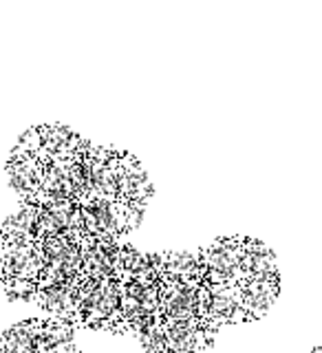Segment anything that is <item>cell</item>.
Here are the masks:
<instances>
[{
    "mask_svg": "<svg viewBox=\"0 0 322 353\" xmlns=\"http://www.w3.org/2000/svg\"><path fill=\"white\" fill-rule=\"evenodd\" d=\"M77 327L124 334V327H121V294L117 281H93L82 276Z\"/></svg>",
    "mask_w": 322,
    "mask_h": 353,
    "instance_id": "obj_1",
    "label": "cell"
},
{
    "mask_svg": "<svg viewBox=\"0 0 322 353\" xmlns=\"http://www.w3.org/2000/svg\"><path fill=\"white\" fill-rule=\"evenodd\" d=\"M77 205L82 210L84 234L95 241L121 243L132 230L128 203H121L117 199H86Z\"/></svg>",
    "mask_w": 322,
    "mask_h": 353,
    "instance_id": "obj_2",
    "label": "cell"
},
{
    "mask_svg": "<svg viewBox=\"0 0 322 353\" xmlns=\"http://www.w3.org/2000/svg\"><path fill=\"white\" fill-rule=\"evenodd\" d=\"M201 314H203V281L161 276L159 279V318L201 320Z\"/></svg>",
    "mask_w": 322,
    "mask_h": 353,
    "instance_id": "obj_3",
    "label": "cell"
},
{
    "mask_svg": "<svg viewBox=\"0 0 322 353\" xmlns=\"http://www.w3.org/2000/svg\"><path fill=\"white\" fill-rule=\"evenodd\" d=\"M121 294V327L137 334L159 320V283L143 285L135 281H117Z\"/></svg>",
    "mask_w": 322,
    "mask_h": 353,
    "instance_id": "obj_4",
    "label": "cell"
},
{
    "mask_svg": "<svg viewBox=\"0 0 322 353\" xmlns=\"http://www.w3.org/2000/svg\"><path fill=\"white\" fill-rule=\"evenodd\" d=\"M119 154L121 150H115L110 146H97V143L91 141V146L84 154L86 188L82 201H86V199H117Z\"/></svg>",
    "mask_w": 322,
    "mask_h": 353,
    "instance_id": "obj_5",
    "label": "cell"
},
{
    "mask_svg": "<svg viewBox=\"0 0 322 353\" xmlns=\"http://www.w3.org/2000/svg\"><path fill=\"white\" fill-rule=\"evenodd\" d=\"M241 239L243 236H225L199 250L203 261V283L241 285Z\"/></svg>",
    "mask_w": 322,
    "mask_h": 353,
    "instance_id": "obj_6",
    "label": "cell"
},
{
    "mask_svg": "<svg viewBox=\"0 0 322 353\" xmlns=\"http://www.w3.org/2000/svg\"><path fill=\"white\" fill-rule=\"evenodd\" d=\"M203 325L210 331L221 327L248 323L241 309V285H210L203 283Z\"/></svg>",
    "mask_w": 322,
    "mask_h": 353,
    "instance_id": "obj_7",
    "label": "cell"
},
{
    "mask_svg": "<svg viewBox=\"0 0 322 353\" xmlns=\"http://www.w3.org/2000/svg\"><path fill=\"white\" fill-rule=\"evenodd\" d=\"M163 353H208L214 345V331L201 320H165L159 318Z\"/></svg>",
    "mask_w": 322,
    "mask_h": 353,
    "instance_id": "obj_8",
    "label": "cell"
},
{
    "mask_svg": "<svg viewBox=\"0 0 322 353\" xmlns=\"http://www.w3.org/2000/svg\"><path fill=\"white\" fill-rule=\"evenodd\" d=\"M152 196V181L135 154H119L117 163V201L121 203H141L146 205Z\"/></svg>",
    "mask_w": 322,
    "mask_h": 353,
    "instance_id": "obj_9",
    "label": "cell"
},
{
    "mask_svg": "<svg viewBox=\"0 0 322 353\" xmlns=\"http://www.w3.org/2000/svg\"><path fill=\"white\" fill-rule=\"evenodd\" d=\"M44 312H49L55 320H64L77 327V314H80V281L77 283H60V285H38L36 298H33Z\"/></svg>",
    "mask_w": 322,
    "mask_h": 353,
    "instance_id": "obj_10",
    "label": "cell"
},
{
    "mask_svg": "<svg viewBox=\"0 0 322 353\" xmlns=\"http://www.w3.org/2000/svg\"><path fill=\"white\" fill-rule=\"evenodd\" d=\"M121 243H108V241H95L91 236H82L80 241L82 276L93 281H117V250Z\"/></svg>",
    "mask_w": 322,
    "mask_h": 353,
    "instance_id": "obj_11",
    "label": "cell"
},
{
    "mask_svg": "<svg viewBox=\"0 0 322 353\" xmlns=\"http://www.w3.org/2000/svg\"><path fill=\"white\" fill-rule=\"evenodd\" d=\"M7 176H9L11 188H14L18 196L22 199V203H33L40 190V181H42V161L36 154L14 148L7 161Z\"/></svg>",
    "mask_w": 322,
    "mask_h": 353,
    "instance_id": "obj_12",
    "label": "cell"
},
{
    "mask_svg": "<svg viewBox=\"0 0 322 353\" xmlns=\"http://www.w3.org/2000/svg\"><path fill=\"white\" fill-rule=\"evenodd\" d=\"M241 272H243V281L276 279V276H279V265H276V256L272 248H268L259 239L243 236L241 239Z\"/></svg>",
    "mask_w": 322,
    "mask_h": 353,
    "instance_id": "obj_13",
    "label": "cell"
},
{
    "mask_svg": "<svg viewBox=\"0 0 322 353\" xmlns=\"http://www.w3.org/2000/svg\"><path fill=\"white\" fill-rule=\"evenodd\" d=\"M281 276L276 279H252L241 283V309L245 314L248 323L256 320L270 312V307L279 298Z\"/></svg>",
    "mask_w": 322,
    "mask_h": 353,
    "instance_id": "obj_14",
    "label": "cell"
},
{
    "mask_svg": "<svg viewBox=\"0 0 322 353\" xmlns=\"http://www.w3.org/2000/svg\"><path fill=\"white\" fill-rule=\"evenodd\" d=\"M36 353H80L75 327L55 318H40L36 331Z\"/></svg>",
    "mask_w": 322,
    "mask_h": 353,
    "instance_id": "obj_15",
    "label": "cell"
},
{
    "mask_svg": "<svg viewBox=\"0 0 322 353\" xmlns=\"http://www.w3.org/2000/svg\"><path fill=\"white\" fill-rule=\"evenodd\" d=\"M40 132L42 152L51 157H80L91 146V141L62 124H44L40 126Z\"/></svg>",
    "mask_w": 322,
    "mask_h": 353,
    "instance_id": "obj_16",
    "label": "cell"
},
{
    "mask_svg": "<svg viewBox=\"0 0 322 353\" xmlns=\"http://www.w3.org/2000/svg\"><path fill=\"white\" fill-rule=\"evenodd\" d=\"M159 279L172 276V279H199L203 281V261L199 252H159L150 254Z\"/></svg>",
    "mask_w": 322,
    "mask_h": 353,
    "instance_id": "obj_17",
    "label": "cell"
},
{
    "mask_svg": "<svg viewBox=\"0 0 322 353\" xmlns=\"http://www.w3.org/2000/svg\"><path fill=\"white\" fill-rule=\"evenodd\" d=\"M117 281H135L143 285L159 283V274L154 270L150 254L121 243L117 250Z\"/></svg>",
    "mask_w": 322,
    "mask_h": 353,
    "instance_id": "obj_18",
    "label": "cell"
},
{
    "mask_svg": "<svg viewBox=\"0 0 322 353\" xmlns=\"http://www.w3.org/2000/svg\"><path fill=\"white\" fill-rule=\"evenodd\" d=\"M38 320H22L0 334V353H36Z\"/></svg>",
    "mask_w": 322,
    "mask_h": 353,
    "instance_id": "obj_19",
    "label": "cell"
},
{
    "mask_svg": "<svg viewBox=\"0 0 322 353\" xmlns=\"http://www.w3.org/2000/svg\"><path fill=\"white\" fill-rule=\"evenodd\" d=\"M312 353H322V349H316V351H312Z\"/></svg>",
    "mask_w": 322,
    "mask_h": 353,
    "instance_id": "obj_20",
    "label": "cell"
}]
</instances>
